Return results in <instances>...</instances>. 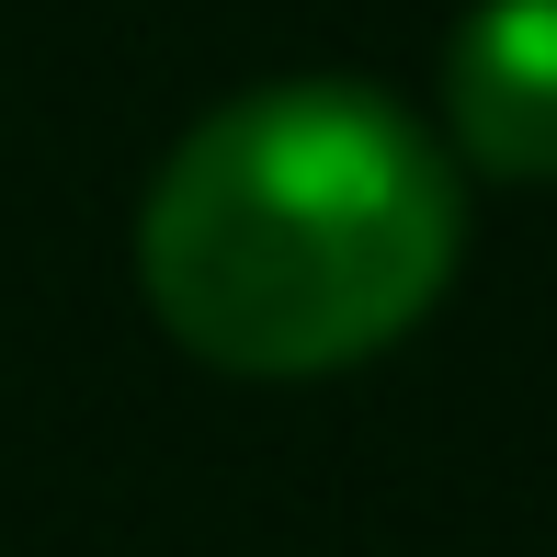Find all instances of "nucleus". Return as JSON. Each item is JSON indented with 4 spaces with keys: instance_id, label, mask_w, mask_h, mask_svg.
Segmentation results:
<instances>
[{
    "instance_id": "1",
    "label": "nucleus",
    "mask_w": 557,
    "mask_h": 557,
    "mask_svg": "<svg viewBox=\"0 0 557 557\" xmlns=\"http://www.w3.org/2000/svg\"><path fill=\"white\" fill-rule=\"evenodd\" d=\"M467 250V171L364 81H262L160 160L137 285L216 375L308 387L398 352Z\"/></svg>"
},
{
    "instance_id": "2",
    "label": "nucleus",
    "mask_w": 557,
    "mask_h": 557,
    "mask_svg": "<svg viewBox=\"0 0 557 557\" xmlns=\"http://www.w3.org/2000/svg\"><path fill=\"white\" fill-rule=\"evenodd\" d=\"M444 125L455 171L557 183V0H467L444 35Z\"/></svg>"
}]
</instances>
